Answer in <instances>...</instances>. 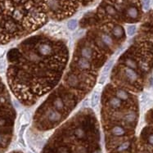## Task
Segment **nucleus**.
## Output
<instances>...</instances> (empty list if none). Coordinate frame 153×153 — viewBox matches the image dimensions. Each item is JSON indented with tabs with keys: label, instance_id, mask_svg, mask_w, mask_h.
<instances>
[{
	"label": "nucleus",
	"instance_id": "obj_1",
	"mask_svg": "<svg viewBox=\"0 0 153 153\" xmlns=\"http://www.w3.org/2000/svg\"><path fill=\"white\" fill-rule=\"evenodd\" d=\"M114 59H111L110 61H108L106 65L104 66V67L102 69V74H101L100 79H99V84L101 85H103L106 82V80L107 79V76L109 74V72L110 70L112 68L113 65H114Z\"/></svg>",
	"mask_w": 153,
	"mask_h": 153
},
{
	"label": "nucleus",
	"instance_id": "obj_2",
	"mask_svg": "<svg viewBox=\"0 0 153 153\" xmlns=\"http://www.w3.org/2000/svg\"><path fill=\"white\" fill-rule=\"evenodd\" d=\"M38 51L42 56H48L53 53V48L48 43H41L38 47Z\"/></svg>",
	"mask_w": 153,
	"mask_h": 153
},
{
	"label": "nucleus",
	"instance_id": "obj_3",
	"mask_svg": "<svg viewBox=\"0 0 153 153\" xmlns=\"http://www.w3.org/2000/svg\"><path fill=\"white\" fill-rule=\"evenodd\" d=\"M125 74L127 77V79L131 82H135L138 79V75L136 73V71L133 69L129 68V67L125 69Z\"/></svg>",
	"mask_w": 153,
	"mask_h": 153
},
{
	"label": "nucleus",
	"instance_id": "obj_4",
	"mask_svg": "<svg viewBox=\"0 0 153 153\" xmlns=\"http://www.w3.org/2000/svg\"><path fill=\"white\" fill-rule=\"evenodd\" d=\"M100 91L99 90H95L93 91V93H92L91 95V99H90V105L92 107H96L98 102H99V100H100Z\"/></svg>",
	"mask_w": 153,
	"mask_h": 153
},
{
	"label": "nucleus",
	"instance_id": "obj_5",
	"mask_svg": "<svg viewBox=\"0 0 153 153\" xmlns=\"http://www.w3.org/2000/svg\"><path fill=\"white\" fill-rule=\"evenodd\" d=\"M47 116H48V121L51 122H58L61 120V118H62L61 115L58 113V111H55V110H53V109H50L48 111Z\"/></svg>",
	"mask_w": 153,
	"mask_h": 153
},
{
	"label": "nucleus",
	"instance_id": "obj_6",
	"mask_svg": "<svg viewBox=\"0 0 153 153\" xmlns=\"http://www.w3.org/2000/svg\"><path fill=\"white\" fill-rule=\"evenodd\" d=\"M77 65L81 70H88L90 68L89 61L85 58H79V60L77 61Z\"/></svg>",
	"mask_w": 153,
	"mask_h": 153
},
{
	"label": "nucleus",
	"instance_id": "obj_7",
	"mask_svg": "<svg viewBox=\"0 0 153 153\" xmlns=\"http://www.w3.org/2000/svg\"><path fill=\"white\" fill-rule=\"evenodd\" d=\"M111 132L113 135L120 137V136H123L125 133V130L121 126H115L111 129Z\"/></svg>",
	"mask_w": 153,
	"mask_h": 153
},
{
	"label": "nucleus",
	"instance_id": "obj_8",
	"mask_svg": "<svg viewBox=\"0 0 153 153\" xmlns=\"http://www.w3.org/2000/svg\"><path fill=\"white\" fill-rule=\"evenodd\" d=\"M81 55H82V58H86L87 60H90L93 58V51L90 48L85 47V48H82Z\"/></svg>",
	"mask_w": 153,
	"mask_h": 153
},
{
	"label": "nucleus",
	"instance_id": "obj_9",
	"mask_svg": "<svg viewBox=\"0 0 153 153\" xmlns=\"http://www.w3.org/2000/svg\"><path fill=\"white\" fill-rule=\"evenodd\" d=\"M127 15L129 17L132 18V19H135L137 18L138 16V12L137 9L134 7H130L128 10H127Z\"/></svg>",
	"mask_w": 153,
	"mask_h": 153
},
{
	"label": "nucleus",
	"instance_id": "obj_10",
	"mask_svg": "<svg viewBox=\"0 0 153 153\" xmlns=\"http://www.w3.org/2000/svg\"><path fill=\"white\" fill-rule=\"evenodd\" d=\"M66 81H67L68 85L70 86H72V87L76 86V85H78V83H79V79H78V78L74 74H70L68 77H67Z\"/></svg>",
	"mask_w": 153,
	"mask_h": 153
},
{
	"label": "nucleus",
	"instance_id": "obj_11",
	"mask_svg": "<svg viewBox=\"0 0 153 153\" xmlns=\"http://www.w3.org/2000/svg\"><path fill=\"white\" fill-rule=\"evenodd\" d=\"M136 113L133 112V111H129L126 115L125 116V121L128 123H133V122L135 121L136 120Z\"/></svg>",
	"mask_w": 153,
	"mask_h": 153
},
{
	"label": "nucleus",
	"instance_id": "obj_12",
	"mask_svg": "<svg viewBox=\"0 0 153 153\" xmlns=\"http://www.w3.org/2000/svg\"><path fill=\"white\" fill-rule=\"evenodd\" d=\"M112 33L114 35V36L117 39H120L122 37L123 34H124V30H123V28L120 26H116L113 28V30Z\"/></svg>",
	"mask_w": 153,
	"mask_h": 153
},
{
	"label": "nucleus",
	"instance_id": "obj_13",
	"mask_svg": "<svg viewBox=\"0 0 153 153\" xmlns=\"http://www.w3.org/2000/svg\"><path fill=\"white\" fill-rule=\"evenodd\" d=\"M101 39H102V41L106 45H107L109 47H111V46L113 45V40H112L111 36H109L108 35L102 34V36H101Z\"/></svg>",
	"mask_w": 153,
	"mask_h": 153
},
{
	"label": "nucleus",
	"instance_id": "obj_14",
	"mask_svg": "<svg viewBox=\"0 0 153 153\" xmlns=\"http://www.w3.org/2000/svg\"><path fill=\"white\" fill-rule=\"evenodd\" d=\"M53 106H54L56 110H58V111L62 110L64 108L63 101L62 100V98H60V97H57L55 100L53 101Z\"/></svg>",
	"mask_w": 153,
	"mask_h": 153
},
{
	"label": "nucleus",
	"instance_id": "obj_15",
	"mask_svg": "<svg viewBox=\"0 0 153 153\" xmlns=\"http://www.w3.org/2000/svg\"><path fill=\"white\" fill-rule=\"evenodd\" d=\"M110 106L115 109H117L121 106V101L118 97H112L110 100Z\"/></svg>",
	"mask_w": 153,
	"mask_h": 153
},
{
	"label": "nucleus",
	"instance_id": "obj_16",
	"mask_svg": "<svg viewBox=\"0 0 153 153\" xmlns=\"http://www.w3.org/2000/svg\"><path fill=\"white\" fill-rule=\"evenodd\" d=\"M116 96L118 98H120L121 100H127L129 98V94L126 91L123 89H118L116 92Z\"/></svg>",
	"mask_w": 153,
	"mask_h": 153
},
{
	"label": "nucleus",
	"instance_id": "obj_17",
	"mask_svg": "<svg viewBox=\"0 0 153 153\" xmlns=\"http://www.w3.org/2000/svg\"><path fill=\"white\" fill-rule=\"evenodd\" d=\"M125 64H126V66L129 68H131L133 69V70L137 68V64H136V62H135L133 59H131V58H128V59H126Z\"/></svg>",
	"mask_w": 153,
	"mask_h": 153
},
{
	"label": "nucleus",
	"instance_id": "obj_18",
	"mask_svg": "<svg viewBox=\"0 0 153 153\" xmlns=\"http://www.w3.org/2000/svg\"><path fill=\"white\" fill-rule=\"evenodd\" d=\"M67 27L70 30H74L77 27V21L76 20H70L67 23Z\"/></svg>",
	"mask_w": 153,
	"mask_h": 153
},
{
	"label": "nucleus",
	"instance_id": "obj_19",
	"mask_svg": "<svg viewBox=\"0 0 153 153\" xmlns=\"http://www.w3.org/2000/svg\"><path fill=\"white\" fill-rule=\"evenodd\" d=\"M74 135L78 137V138H83V137H85V131L82 129H80V128H77V129L74 130Z\"/></svg>",
	"mask_w": 153,
	"mask_h": 153
},
{
	"label": "nucleus",
	"instance_id": "obj_20",
	"mask_svg": "<svg viewBox=\"0 0 153 153\" xmlns=\"http://www.w3.org/2000/svg\"><path fill=\"white\" fill-rule=\"evenodd\" d=\"M130 146V143L129 142H125L123 143L122 144H121L118 148H117V151L118 152H123V151H125L126 149L129 148V147Z\"/></svg>",
	"mask_w": 153,
	"mask_h": 153
},
{
	"label": "nucleus",
	"instance_id": "obj_21",
	"mask_svg": "<svg viewBox=\"0 0 153 153\" xmlns=\"http://www.w3.org/2000/svg\"><path fill=\"white\" fill-rule=\"evenodd\" d=\"M136 33V26H129L127 27V34L129 36H133Z\"/></svg>",
	"mask_w": 153,
	"mask_h": 153
},
{
	"label": "nucleus",
	"instance_id": "obj_22",
	"mask_svg": "<svg viewBox=\"0 0 153 153\" xmlns=\"http://www.w3.org/2000/svg\"><path fill=\"white\" fill-rule=\"evenodd\" d=\"M106 12H107L110 16H115L117 15L116 9H115L113 7H111V6H107V7H106Z\"/></svg>",
	"mask_w": 153,
	"mask_h": 153
},
{
	"label": "nucleus",
	"instance_id": "obj_23",
	"mask_svg": "<svg viewBox=\"0 0 153 153\" xmlns=\"http://www.w3.org/2000/svg\"><path fill=\"white\" fill-rule=\"evenodd\" d=\"M29 58H30V60L31 62H37V61L39 60V57L34 52H30L29 53Z\"/></svg>",
	"mask_w": 153,
	"mask_h": 153
},
{
	"label": "nucleus",
	"instance_id": "obj_24",
	"mask_svg": "<svg viewBox=\"0 0 153 153\" xmlns=\"http://www.w3.org/2000/svg\"><path fill=\"white\" fill-rule=\"evenodd\" d=\"M143 3V8L145 11H148L151 5V0H142Z\"/></svg>",
	"mask_w": 153,
	"mask_h": 153
},
{
	"label": "nucleus",
	"instance_id": "obj_25",
	"mask_svg": "<svg viewBox=\"0 0 153 153\" xmlns=\"http://www.w3.org/2000/svg\"><path fill=\"white\" fill-rule=\"evenodd\" d=\"M29 119H30V114L28 113V112H24L21 116V121H26L27 122L29 121Z\"/></svg>",
	"mask_w": 153,
	"mask_h": 153
},
{
	"label": "nucleus",
	"instance_id": "obj_26",
	"mask_svg": "<svg viewBox=\"0 0 153 153\" xmlns=\"http://www.w3.org/2000/svg\"><path fill=\"white\" fill-rule=\"evenodd\" d=\"M141 65V67L143 68V70H148V65L146 62H141L140 63Z\"/></svg>",
	"mask_w": 153,
	"mask_h": 153
},
{
	"label": "nucleus",
	"instance_id": "obj_27",
	"mask_svg": "<svg viewBox=\"0 0 153 153\" xmlns=\"http://www.w3.org/2000/svg\"><path fill=\"white\" fill-rule=\"evenodd\" d=\"M148 143L153 146V134H151V135L148 137Z\"/></svg>",
	"mask_w": 153,
	"mask_h": 153
},
{
	"label": "nucleus",
	"instance_id": "obj_28",
	"mask_svg": "<svg viewBox=\"0 0 153 153\" xmlns=\"http://www.w3.org/2000/svg\"><path fill=\"white\" fill-rule=\"evenodd\" d=\"M3 137H2L1 135H0V146L3 144Z\"/></svg>",
	"mask_w": 153,
	"mask_h": 153
},
{
	"label": "nucleus",
	"instance_id": "obj_29",
	"mask_svg": "<svg viewBox=\"0 0 153 153\" xmlns=\"http://www.w3.org/2000/svg\"><path fill=\"white\" fill-rule=\"evenodd\" d=\"M93 153H102L101 152H99V151H97V152H93Z\"/></svg>",
	"mask_w": 153,
	"mask_h": 153
},
{
	"label": "nucleus",
	"instance_id": "obj_30",
	"mask_svg": "<svg viewBox=\"0 0 153 153\" xmlns=\"http://www.w3.org/2000/svg\"><path fill=\"white\" fill-rule=\"evenodd\" d=\"M29 153H32V152H29Z\"/></svg>",
	"mask_w": 153,
	"mask_h": 153
}]
</instances>
